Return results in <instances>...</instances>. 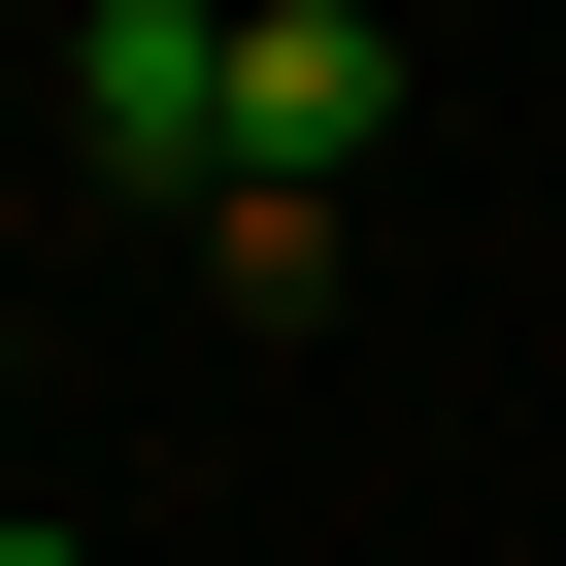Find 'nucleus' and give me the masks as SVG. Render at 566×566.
<instances>
[{
    "mask_svg": "<svg viewBox=\"0 0 566 566\" xmlns=\"http://www.w3.org/2000/svg\"><path fill=\"white\" fill-rule=\"evenodd\" d=\"M67 134L167 167V200H233V0H67Z\"/></svg>",
    "mask_w": 566,
    "mask_h": 566,
    "instance_id": "f257e3e1",
    "label": "nucleus"
},
{
    "mask_svg": "<svg viewBox=\"0 0 566 566\" xmlns=\"http://www.w3.org/2000/svg\"><path fill=\"white\" fill-rule=\"evenodd\" d=\"M0 566H67V533H34V500H0Z\"/></svg>",
    "mask_w": 566,
    "mask_h": 566,
    "instance_id": "7ed1b4c3",
    "label": "nucleus"
},
{
    "mask_svg": "<svg viewBox=\"0 0 566 566\" xmlns=\"http://www.w3.org/2000/svg\"><path fill=\"white\" fill-rule=\"evenodd\" d=\"M367 134H400V34H367V0H233V167H301V200H334Z\"/></svg>",
    "mask_w": 566,
    "mask_h": 566,
    "instance_id": "f03ea898",
    "label": "nucleus"
}]
</instances>
